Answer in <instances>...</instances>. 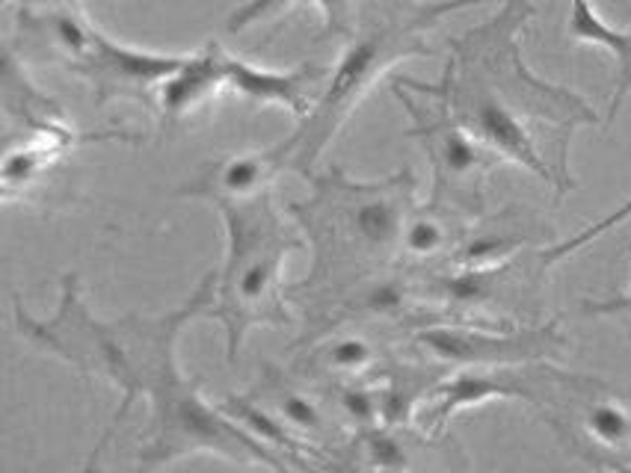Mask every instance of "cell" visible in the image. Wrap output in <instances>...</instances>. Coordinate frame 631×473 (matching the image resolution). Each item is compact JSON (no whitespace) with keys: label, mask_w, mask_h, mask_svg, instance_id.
<instances>
[{"label":"cell","mask_w":631,"mask_h":473,"mask_svg":"<svg viewBox=\"0 0 631 473\" xmlns=\"http://www.w3.org/2000/svg\"><path fill=\"white\" fill-rule=\"evenodd\" d=\"M297 3H300V0H243V3H238V7L229 12L226 33H231V36L246 33V30L259 27L264 21L276 19L282 12L294 10Z\"/></svg>","instance_id":"cell-18"},{"label":"cell","mask_w":631,"mask_h":473,"mask_svg":"<svg viewBox=\"0 0 631 473\" xmlns=\"http://www.w3.org/2000/svg\"><path fill=\"white\" fill-rule=\"evenodd\" d=\"M226 226V257L217 269V293L208 316L222 325L226 358L238 365L243 341L252 328L291 325V296L285 285V266L294 252L309 243L297 222H288L273 193L246 201L217 205Z\"/></svg>","instance_id":"cell-5"},{"label":"cell","mask_w":631,"mask_h":473,"mask_svg":"<svg viewBox=\"0 0 631 473\" xmlns=\"http://www.w3.org/2000/svg\"><path fill=\"white\" fill-rule=\"evenodd\" d=\"M311 193L288 201V217L311 246V273L288 287L294 305L344 308L356 290L386 276L401 257L406 217L415 207L410 166L382 181H353L341 166L306 175Z\"/></svg>","instance_id":"cell-2"},{"label":"cell","mask_w":631,"mask_h":473,"mask_svg":"<svg viewBox=\"0 0 631 473\" xmlns=\"http://www.w3.org/2000/svg\"><path fill=\"white\" fill-rule=\"evenodd\" d=\"M486 0H359L356 27L344 39L339 62L314 107L300 118L291 137L276 146L288 172L311 175L323 151L351 122L353 109L398 62L410 57H433L424 33L445 15L469 10Z\"/></svg>","instance_id":"cell-3"},{"label":"cell","mask_w":631,"mask_h":473,"mask_svg":"<svg viewBox=\"0 0 631 473\" xmlns=\"http://www.w3.org/2000/svg\"><path fill=\"white\" fill-rule=\"evenodd\" d=\"M626 219H631V198L626 201V205H620L613 214H608V217L596 219V222H590L587 228H582L578 234L566 236V240H558L554 246L542 249L540 252V261L542 266H551V264H561V261H566V257L572 255V252H578V249H584L587 243H593V240H599L601 234H608L611 228L622 226Z\"/></svg>","instance_id":"cell-17"},{"label":"cell","mask_w":631,"mask_h":473,"mask_svg":"<svg viewBox=\"0 0 631 473\" xmlns=\"http://www.w3.org/2000/svg\"><path fill=\"white\" fill-rule=\"evenodd\" d=\"M217 293V269L202 278L179 308L167 314H125L119 320L92 316L78 287V276H62L57 311L48 320L33 316L15 296V323L21 335L57 355L78 373L116 384L122 405L119 424L140 396L149 400V429L140 441V464L161 468L196 453L226 455L231 462H252L285 471L291 462L271 443L243 429L222 405L208 403L193 382L181 373L179 346L187 323L208 316Z\"/></svg>","instance_id":"cell-1"},{"label":"cell","mask_w":631,"mask_h":473,"mask_svg":"<svg viewBox=\"0 0 631 473\" xmlns=\"http://www.w3.org/2000/svg\"><path fill=\"white\" fill-rule=\"evenodd\" d=\"M534 12L537 10L531 0H502V10L490 21H483L448 42L451 57H448L441 83L502 104L513 116H519L534 134L546 128L558 139V146L570 154L572 134L587 125H596L599 116L578 92L537 78L528 69V62L521 57L519 36L525 24L534 19ZM546 154H549V148H546ZM554 175H558V169H554ZM558 198H563L561 177H558Z\"/></svg>","instance_id":"cell-4"},{"label":"cell","mask_w":631,"mask_h":473,"mask_svg":"<svg viewBox=\"0 0 631 473\" xmlns=\"http://www.w3.org/2000/svg\"><path fill=\"white\" fill-rule=\"evenodd\" d=\"M418 344L439 361L462 367H519L554 361L566 346L561 323L549 320L531 328H478V325H431Z\"/></svg>","instance_id":"cell-8"},{"label":"cell","mask_w":631,"mask_h":473,"mask_svg":"<svg viewBox=\"0 0 631 473\" xmlns=\"http://www.w3.org/2000/svg\"><path fill=\"white\" fill-rule=\"evenodd\" d=\"M314 7L321 10L323 27L335 39H347L356 27L359 15V0H314Z\"/></svg>","instance_id":"cell-19"},{"label":"cell","mask_w":631,"mask_h":473,"mask_svg":"<svg viewBox=\"0 0 631 473\" xmlns=\"http://www.w3.org/2000/svg\"><path fill=\"white\" fill-rule=\"evenodd\" d=\"M457 219L462 217H457L448 207L433 205V201L427 207H412L406 226H403L401 257L433 261L445 252H457V246L462 243Z\"/></svg>","instance_id":"cell-15"},{"label":"cell","mask_w":631,"mask_h":473,"mask_svg":"<svg viewBox=\"0 0 631 473\" xmlns=\"http://www.w3.org/2000/svg\"><path fill=\"white\" fill-rule=\"evenodd\" d=\"M222 66H226L229 92L261 107L288 109L294 118H302L314 107L330 78V71L314 62H302L297 69H264L250 59L234 57L229 50L222 54Z\"/></svg>","instance_id":"cell-10"},{"label":"cell","mask_w":631,"mask_h":473,"mask_svg":"<svg viewBox=\"0 0 631 473\" xmlns=\"http://www.w3.org/2000/svg\"><path fill=\"white\" fill-rule=\"evenodd\" d=\"M255 400H259L297 441H318V438H330L332 435V426H335L332 405L326 408L321 400H314V396L300 391V388H291V384L285 382H273L267 384Z\"/></svg>","instance_id":"cell-14"},{"label":"cell","mask_w":631,"mask_h":473,"mask_svg":"<svg viewBox=\"0 0 631 473\" xmlns=\"http://www.w3.org/2000/svg\"><path fill=\"white\" fill-rule=\"evenodd\" d=\"M587 316H631V293L613 296V299H587L582 302Z\"/></svg>","instance_id":"cell-20"},{"label":"cell","mask_w":631,"mask_h":473,"mask_svg":"<svg viewBox=\"0 0 631 473\" xmlns=\"http://www.w3.org/2000/svg\"><path fill=\"white\" fill-rule=\"evenodd\" d=\"M394 95L412 118L406 137L418 139L424 158L431 163L433 205L448 207L457 217L483 214V184L492 169L504 166V160L483 146L469 128H462L448 107L431 95H424V104H418L412 99V89H403L401 83H394Z\"/></svg>","instance_id":"cell-7"},{"label":"cell","mask_w":631,"mask_h":473,"mask_svg":"<svg viewBox=\"0 0 631 473\" xmlns=\"http://www.w3.org/2000/svg\"><path fill=\"white\" fill-rule=\"evenodd\" d=\"M279 172H285V163L276 146L264 151H241L210 163L196 181L179 189V196L202 198L210 207L226 205V201H246L267 193Z\"/></svg>","instance_id":"cell-11"},{"label":"cell","mask_w":631,"mask_h":473,"mask_svg":"<svg viewBox=\"0 0 631 473\" xmlns=\"http://www.w3.org/2000/svg\"><path fill=\"white\" fill-rule=\"evenodd\" d=\"M306 355L309 358L302 361V367L321 379H330L332 384L365 379L380 361L371 341L362 335H332Z\"/></svg>","instance_id":"cell-16"},{"label":"cell","mask_w":631,"mask_h":473,"mask_svg":"<svg viewBox=\"0 0 631 473\" xmlns=\"http://www.w3.org/2000/svg\"><path fill=\"white\" fill-rule=\"evenodd\" d=\"M222 54L226 48L220 42H208L205 48L187 54L184 66L172 78L163 80L154 99V107L161 109L163 118L181 122L214 99H220L222 92H229Z\"/></svg>","instance_id":"cell-12"},{"label":"cell","mask_w":631,"mask_h":473,"mask_svg":"<svg viewBox=\"0 0 631 473\" xmlns=\"http://www.w3.org/2000/svg\"><path fill=\"white\" fill-rule=\"evenodd\" d=\"M24 10H54V7H69L74 0H15Z\"/></svg>","instance_id":"cell-21"},{"label":"cell","mask_w":631,"mask_h":473,"mask_svg":"<svg viewBox=\"0 0 631 473\" xmlns=\"http://www.w3.org/2000/svg\"><path fill=\"white\" fill-rule=\"evenodd\" d=\"M184 59L187 54L134 48L107 36L104 30L92 27L90 45L69 69L90 80L99 104L116 99L154 104L161 83L184 66Z\"/></svg>","instance_id":"cell-9"},{"label":"cell","mask_w":631,"mask_h":473,"mask_svg":"<svg viewBox=\"0 0 631 473\" xmlns=\"http://www.w3.org/2000/svg\"><path fill=\"white\" fill-rule=\"evenodd\" d=\"M566 450L590 464L631 468V400L596 376H572L546 367L537 403Z\"/></svg>","instance_id":"cell-6"},{"label":"cell","mask_w":631,"mask_h":473,"mask_svg":"<svg viewBox=\"0 0 631 473\" xmlns=\"http://www.w3.org/2000/svg\"><path fill=\"white\" fill-rule=\"evenodd\" d=\"M566 33H570L572 42L608 50V54L617 59V89H613V101L611 107H608V122H613L617 113H620L622 101H626V95L631 92V33L608 24V21L596 12L590 0H570Z\"/></svg>","instance_id":"cell-13"}]
</instances>
